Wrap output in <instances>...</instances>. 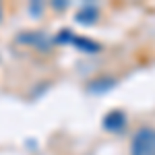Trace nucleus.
<instances>
[{"instance_id":"39448f33","label":"nucleus","mask_w":155,"mask_h":155,"mask_svg":"<svg viewBox=\"0 0 155 155\" xmlns=\"http://www.w3.org/2000/svg\"><path fill=\"white\" fill-rule=\"evenodd\" d=\"M112 87H114V79L106 77V79H97V81H93L89 89H91V91H97V93H99V91H107V89H112Z\"/></svg>"},{"instance_id":"f257e3e1","label":"nucleus","mask_w":155,"mask_h":155,"mask_svg":"<svg viewBox=\"0 0 155 155\" xmlns=\"http://www.w3.org/2000/svg\"><path fill=\"white\" fill-rule=\"evenodd\" d=\"M130 155H155V130L143 126L134 132L130 143Z\"/></svg>"},{"instance_id":"6e6552de","label":"nucleus","mask_w":155,"mask_h":155,"mask_svg":"<svg viewBox=\"0 0 155 155\" xmlns=\"http://www.w3.org/2000/svg\"><path fill=\"white\" fill-rule=\"evenodd\" d=\"M0 19H2V4H0Z\"/></svg>"},{"instance_id":"0eeeda50","label":"nucleus","mask_w":155,"mask_h":155,"mask_svg":"<svg viewBox=\"0 0 155 155\" xmlns=\"http://www.w3.org/2000/svg\"><path fill=\"white\" fill-rule=\"evenodd\" d=\"M52 6H54V8H66V6H68V2H58V0H56Z\"/></svg>"},{"instance_id":"7ed1b4c3","label":"nucleus","mask_w":155,"mask_h":155,"mask_svg":"<svg viewBox=\"0 0 155 155\" xmlns=\"http://www.w3.org/2000/svg\"><path fill=\"white\" fill-rule=\"evenodd\" d=\"M97 17H99V11H97L93 4H85L81 6L79 11H77V17H74V21L81 25H93L97 21Z\"/></svg>"},{"instance_id":"20e7f679","label":"nucleus","mask_w":155,"mask_h":155,"mask_svg":"<svg viewBox=\"0 0 155 155\" xmlns=\"http://www.w3.org/2000/svg\"><path fill=\"white\" fill-rule=\"evenodd\" d=\"M72 44L81 50V52H87V54H93V52H97V50H99V46H97L95 41L85 39V37H77V35H74V41H72Z\"/></svg>"},{"instance_id":"f03ea898","label":"nucleus","mask_w":155,"mask_h":155,"mask_svg":"<svg viewBox=\"0 0 155 155\" xmlns=\"http://www.w3.org/2000/svg\"><path fill=\"white\" fill-rule=\"evenodd\" d=\"M124 124H126V116H124V112H120V110L107 112L106 118H104V128H106V130H112V132L122 130Z\"/></svg>"},{"instance_id":"423d86ee","label":"nucleus","mask_w":155,"mask_h":155,"mask_svg":"<svg viewBox=\"0 0 155 155\" xmlns=\"http://www.w3.org/2000/svg\"><path fill=\"white\" fill-rule=\"evenodd\" d=\"M56 41H58V44H72V41H74V35H72L68 29H64V31H60V33H58Z\"/></svg>"}]
</instances>
